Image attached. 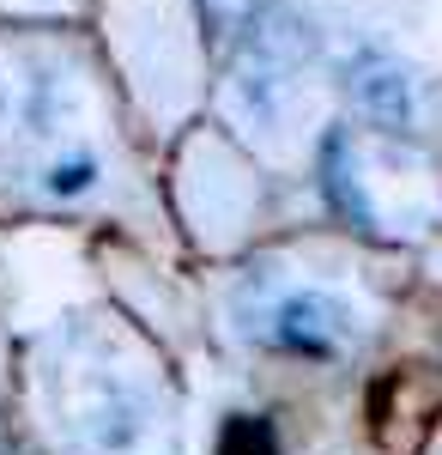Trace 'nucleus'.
<instances>
[{
    "label": "nucleus",
    "mask_w": 442,
    "mask_h": 455,
    "mask_svg": "<svg viewBox=\"0 0 442 455\" xmlns=\"http://www.w3.org/2000/svg\"><path fill=\"white\" fill-rule=\"evenodd\" d=\"M91 182H98V164H91V158H73V164H55V171H49V195L67 201V195H85Z\"/></svg>",
    "instance_id": "obj_5"
},
{
    "label": "nucleus",
    "mask_w": 442,
    "mask_h": 455,
    "mask_svg": "<svg viewBox=\"0 0 442 455\" xmlns=\"http://www.w3.org/2000/svg\"><path fill=\"white\" fill-rule=\"evenodd\" d=\"M321 176H328V195H334V207L358 225V231H375V207L364 201V182H358V164H351V146L345 134H328L321 146Z\"/></svg>",
    "instance_id": "obj_3"
},
{
    "label": "nucleus",
    "mask_w": 442,
    "mask_h": 455,
    "mask_svg": "<svg viewBox=\"0 0 442 455\" xmlns=\"http://www.w3.org/2000/svg\"><path fill=\"white\" fill-rule=\"evenodd\" d=\"M351 98H358V109L370 116V122H382V128H412V85L406 73L394 68L388 55H358L351 61Z\"/></svg>",
    "instance_id": "obj_2"
},
{
    "label": "nucleus",
    "mask_w": 442,
    "mask_h": 455,
    "mask_svg": "<svg viewBox=\"0 0 442 455\" xmlns=\"http://www.w3.org/2000/svg\"><path fill=\"white\" fill-rule=\"evenodd\" d=\"M218 455H279V437H272L267 419H231Z\"/></svg>",
    "instance_id": "obj_4"
},
{
    "label": "nucleus",
    "mask_w": 442,
    "mask_h": 455,
    "mask_svg": "<svg viewBox=\"0 0 442 455\" xmlns=\"http://www.w3.org/2000/svg\"><path fill=\"white\" fill-rule=\"evenodd\" d=\"M345 328H351V315H345V304L328 298V291H291V298L272 310V340L291 347V352H309V358L334 352L345 340Z\"/></svg>",
    "instance_id": "obj_1"
}]
</instances>
